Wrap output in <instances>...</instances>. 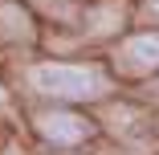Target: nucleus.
Listing matches in <instances>:
<instances>
[{"label": "nucleus", "instance_id": "nucleus-1", "mask_svg": "<svg viewBox=\"0 0 159 155\" xmlns=\"http://www.w3.org/2000/svg\"><path fill=\"white\" fill-rule=\"evenodd\" d=\"M33 82L37 90L57 94V98H98L106 90V78L86 66H41L33 70Z\"/></svg>", "mask_w": 159, "mask_h": 155}, {"label": "nucleus", "instance_id": "nucleus-2", "mask_svg": "<svg viewBox=\"0 0 159 155\" xmlns=\"http://www.w3.org/2000/svg\"><path fill=\"white\" fill-rule=\"evenodd\" d=\"M41 131L53 143H82L86 131H90V122L78 118V114H41Z\"/></svg>", "mask_w": 159, "mask_h": 155}, {"label": "nucleus", "instance_id": "nucleus-3", "mask_svg": "<svg viewBox=\"0 0 159 155\" xmlns=\"http://www.w3.org/2000/svg\"><path fill=\"white\" fill-rule=\"evenodd\" d=\"M126 57L135 66H159V37H135L126 45Z\"/></svg>", "mask_w": 159, "mask_h": 155}]
</instances>
